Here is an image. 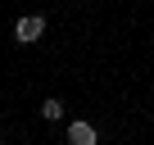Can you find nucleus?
Listing matches in <instances>:
<instances>
[{"label": "nucleus", "instance_id": "obj_1", "mask_svg": "<svg viewBox=\"0 0 154 145\" xmlns=\"http://www.w3.org/2000/svg\"><path fill=\"white\" fill-rule=\"evenodd\" d=\"M41 36H45V18H41V14H23V18L14 23V41H18V45H36Z\"/></svg>", "mask_w": 154, "mask_h": 145}, {"label": "nucleus", "instance_id": "obj_2", "mask_svg": "<svg viewBox=\"0 0 154 145\" xmlns=\"http://www.w3.org/2000/svg\"><path fill=\"white\" fill-rule=\"evenodd\" d=\"M100 140V131H95V122H68V145H95Z\"/></svg>", "mask_w": 154, "mask_h": 145}, {"label": "nucleus", "instance_id": "obj_3", "mask_svg": "<svg viewBox=\"0 0 154 145\" xmlns=\"http://www.w3.org/2000/svg\"><path fill=\"white\" fill-rule=\"evenodd\" d=\"M41 118H45V122H59V118H63V100H45V104H41Z\"/></svg>", "mask_w": 154, "mask_h": 145}]
</instances>
